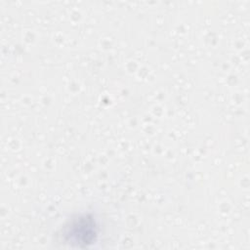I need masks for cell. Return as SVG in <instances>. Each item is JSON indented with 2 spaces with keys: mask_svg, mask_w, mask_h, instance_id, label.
I'll use <instances>...</instances> for the list:
<instances>
[{
  "mask_svg": "<svg viewBox=\"0 0 250 250\" xmlns=\"http://www.w3.org/2000/svg\"><path fill=\"white\" fill-rule=\"evenodd\" d=\"M66 234L72 242L87 245L95 240L97 235L95 221L87 217H79L73 220L66 228Z\"/></svg>",
  "mask_w": 250,
  "mask_h": 250,
  "instance_id": "6da1fadb",
  "label": "cell"
}]
</instances>
